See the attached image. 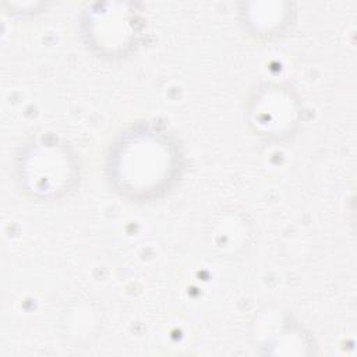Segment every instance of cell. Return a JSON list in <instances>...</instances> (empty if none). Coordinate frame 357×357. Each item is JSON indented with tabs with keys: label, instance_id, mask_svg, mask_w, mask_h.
<instances>
[{
	"label": "cell",
	"instance_id": "6da1fadb",
	"mask_svg": "<svg viewBox=\"0 0 357 357\" xmlns=\"http://www.w3.org/2000/svg\"><path fill=\"white\" fill-rule=\"evenodd\" d=\"M177 166V148L158 130L131 131L113 152V180L124 192L151 197L169 184Z\"/></svg>",
	"mask_w": 357,
	"mask_h": 357
},
{
	"label": "cell",
	"instance_id": "7a4b0ae2",
	"mask_svg": "<svg viewBox=\"0 0 357 357\" xmlns=\"http://www.w3.org/2000/svg\"><path fill=\"white\" fill-rule=\"evenodd\" d=\"M25 156V180L31 183L29 190L42 197L59 195L68 188L73 166L66 149L56 142H38Z\"/></svg>",
	"mask_w": 357,
	"mask_h": 357
}]
</instances>
